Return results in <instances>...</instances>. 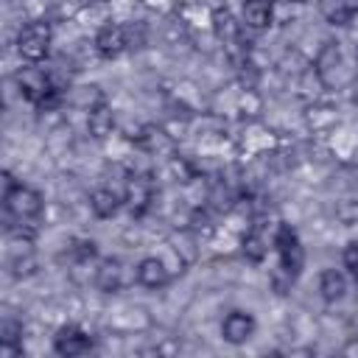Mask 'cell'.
Segmentation results:
<instances>
[{"instance_id":"cell-1","label":"cell","mask_w":358,"mask_h":358,"mask_svg":"<svg viewBox=\"0 0 358 358\" xmlns=\"http://www.w3.org/2000/svg\"><path fill=\"white\" fill-rule=\"evenodd\" d=\"M14 81H17V90H20V95L25 98V101H31V103H36L39 109H48V106H53L56 101H59V90L53 87V81H50V76L42 70V67H22L17 76H14Z\"/></svg>"},{"instance_id":"cell-2","label":"cell","mask_w":358,"mask_h":358,"mask_svg":"<svg viewBox=\"0 0 358 358\" xmlns=\"http://www.w3.org/2000/svg\"><path fill=\"white\" fill-rule=\"evenodd\" d=\"M50 25L48 22H28L17 34V50L25 62H42L50 50Z\"/></svg>"},{"instance_id":"cell-3","label":"cell","mask_w":358,"mask_h":358,"mask_svg":"<svg viewBox=\"0 0 358 358\" xmlns=\"http://www.w3.org/2000/svg\"><path fill=\"white\" fill-rule=\"evenodd\" d=\"M274 249L280 255V271H285L288 277H296L299 268H302V263H305V252H302V243H299L296 232L288 224H280L277 227Z\"/></svg>"},{"instance_id":"cell-4","label":"cell","mask_w":358,"mask_h":358,"mask_svg":"<svg viewBox=\"0 0 358 358\" xmlns=\"http://www.w3.org/2000/svg\"><path fill=\"white\" fill-rule=\"evenodd\" d=\"M3 201H6V210L20 221H31L42 213V196L28 185H14L3 196Z\"/></svg>"},{"instance_id":"cell-5","label":"cell","mask_w":358,"mask_h":358,"mask_svg":"<svg viewBox=\"0 0 358 358\" xmlns=\"http://www.w3.org/2000/svg\"><path fill=\"white\" fill-rule=\"evenodd\" d=\"M90 347H92V338H90L81 327H76V324L62 327V330L56 333V338H53V350H56L59 355H81V352H87Z\"/></svg>"},{"instance_id":"cell-6","label":"cell","mask_w":358,"mask_h":358,"mask_svg":"<svg viewBox=\"0 0 358 358\" xmlns=\"http://www.w3.org/2000/svg\"><path fill=\"white\" fill-rule=\"evenodd\" d=\"M151 199H154V185H151V179L148 176H129V182H126V193H123V201L129 204V210L134 213V215H140L148 204H151Z\"/></svg>"},{"instance_id":"cell-7","label":"cell","mask_w":358,"mask_h":358,"mask_svg":"<svg viewBox=\"0 0 358 358\" xmlns=\"http://www.w3.org/2000/svg\"><path fill=\"white\" fill-rule=\"evenodd\" d=\"M221 333H224V338H227L229 344H243V341H249L252 333H255V319H252L249 313H243V310H232V313L224 319Z\"/></svg>"},{"instance_id":"cell-8","label":"cell","mask_w":358,"mask_h":358,"mask_svg":"<svg viewBox=\"0 0 358 358\" xmlns=\"http://www.w3.org/2000/svg\"><path fill=\"white\" fill-rule=\"evenodd\" d=\"M126 45H129V42H126V31H123L120 25H103V28L95 34V50H98L101 56H106V59L117 56Z\"/></svg>"},{"instance_id":"cell-9","label":"cell","mask_w":358,"mask_h":358,"mask_svg":"<svg viewBox=\"0 0 358 358\" xmlns=\"http://www.w3.org/2000/svg\"><path fill=\"white\" fill-rule=\"evenodd\" d=\"M137 282L145 288H162L168 282V268L159 257H145L137 266Z\"/></svg>"},{"instance_id":"cell-10","label":"cell","mask_w":358,"mask_h":358,"mask_svg":"<svg viewBox=\"0 0 358 358\" xmlns=\"http://www.w3.org/2000/svg\"><path fill=\"white\" fill-rule=\"evenodd\" d=\"M95 285L103 291V294H115L123 288V266L117 260H103L98 268H95Z\"/></svg>"},{"instance_id":"cell-11","label":"cell","mask_w":358,"mask_h":358,"mask_svg":"<svg viewBox=\"0 0 358 358\" xmlns=\"http://www.w3.org/2000/svg\"><path fill=\"white\" fill-rule=\"evenodd\" d=\"M322 14L333 25H347L358 14V0H322L319 3Z\"/></svg>"},{"instance_id":"cell-12","label":"cell","mask_w":358,"mask_h":358,"mask_svg":"<svg viewBox=\"0 0 358 358\" xmlns=\"http://www.w3.org/2000/svg\"><path fill=\"white\" fill-rule=\"evenodd\" d=\"M87 129H90V134L98 137V140H103L106 134H112V129H115V115H112V109H109L103 101L90 109V115H87Z\"/></svg>"},{"instance_id":"cell-13","label":"cell","mask_w":358,"mask_h":358,"mask_svg":"<svg viewBox=\"0 0 358 358\" xmlns=\"http://www.w3.org/2000/svg\"><path fill=\"white\" fill-rule=\"evenodd\" d=\"M90 207H92V213L98 218H112L117 213V207H120V196L115 190H109V187H98L90 196Z\"/></svg>"},{"instance_id":"cell-14","label":"cell","mask_w":358,"mask_h":358,"mask_svg":"<svg viewBox=\"0 0 358 358\" xmlns=\"http://www.w3.org/2000/svg\"><path fill=\"white\" fill-rule=\"evenodd\" d=\"M271 11H274V0H246L243 3V20L252 28H266L271 22Z\"/></svg>"},{"instance_id":"cell-15","label":"cell","mask_w":358,"mask_h":358,"mask_svg":"<svg viewBox=\"0 0 358 358\" xmlns=\"http://www.w3.org/2000/svg\"><path fill=\"white\" fill-rule=\"evenodd\" d=\"M319 291H322V299H324V302H336V299H341L344 291H347V280H344V274L336 271V268L322 271V277H319Z\"/></svg>"},{"instance_id":"cell-16","label":"cell","mask_w":358,"mask_h":358,"mask_svg":"<svg viewBox=\"0 0 358 358\" xmlns=\"http://www.w3.org/2000/svg\"><path fill=\"white\" fill-rule=\"evenodd\" d=\"M215 34H218V39H224V45H238V39H241V25L235 22V17L227 11V8H218L215 11Z\"/></svg>"},{"instance_id":"cell-17","label":"cell","mask_w":358,"mask_h":358,"mask_svg":"<svg viewBox=\"0 0 358 358\" xmlns=\"http://www.w3.org/2000/svg\"><path fill=\"white\" fill-rule=\"evenodd\" d=\"M243 252H246L252 260H260V257L266 255V241H263V235H260V232H249L246 241H243Z\"/></svg>"},{"instance_id":"cell-18","label":"cell","mask_w":358,"mask_h":358,"mask_svg":"<svg viewBox=\"0 0 358 358\" xmlns=\"http://www.w3.org/2000/svg\"><path fill=\"white\" fill-rule=\"evenodd\" d=\"M344 266L358 280V243H347V249H344Z\"/></svg>"},{"instance_id":"cell-19","label":"cell","mask_w":358,"mask_h":358,"mask_svg":"<svg viewBox=\"0 0 358 358\" xmlns=\"http://www.w3.org/2000/svg\"><path fill=\"white\" fill-rule=\"evenodd\" d=\"M20 338V324L17 322H3L0 327V344H17Z\"/></svg>"}]
</instances>
